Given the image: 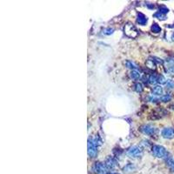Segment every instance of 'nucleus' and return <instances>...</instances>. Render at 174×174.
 Wrapping results in <instances>:
<instances>
[{"label": "nucleus", "mask_w": 174, "mask_h": 174, "mask_svg": "<svg viewBox=\"0 0 174 174\" xmlns=\"http://www.w3.org/2000/svg\"><path fill=\"white\" fill-rule=\"evenodd\" d=\"M152 154L157 158H169V153L166 151L165 147H163L162 145H158V144H155L152 147Z\"/></svg>", "instance_id": "obj_1"}, {"label": "nucleus", "mask_w": 174, "mask_h": 174, "mask_svg": "<svg viewBox=\"0 0 174 174\" xmlns=\"http://www.w3.org/2000/svg\"><path fill=\"white\" fill-rule=\"evenodd\" d=\"M88 155L91 158H94L98 155V144L94 139L88 140Z\"/></svg>", "instance_id": "obj_2"}, {"label": "nucleus", "mask_w": 174, "mask_h": 174, "mask_svg": "<svg viewBox=\"0 0 174 174\" xmlns=\"http://www.w3.org/2000/svg\"><path fill=\"white\" fill-rule=\"evenodd\" d=\"M92 172L95 174H107L108 169L103 163L96 162L92 166Z\"/></svg>", "instance_id": "obj_3"}, {"label": "nucleus", "mask_w": 174, "mask_h": 174, "mask_svg": "<svg viewBox=\"0 0 174 174\" xmlns=\"http://www.w3.org/2000/svg\"><path fill=\"white\" fill-rule=\"evenodd\" d=\"M142 149L139 147V146H137V145H134V146H131L128 149L127 151V155L130 158H139L142 155Z\"/></svg>", "instance_id": "obj_4"}, {"label": "nucleus", "mask_w": 174, "mask_h": 174, "mask_svg": "<svg viewBox=\"0 0 174 174\" xmlns=\"http://www.w3.org/2000/svg\"><path fill=\"white\" fill-rule=\"evenodd\" d=\"M125 33H126L128 37H131V38H134V37H136L137 34H138L137 29L135 28V26L130 25V24H128V25L125 27Z\"/></svg>", "instance_id": "obj_5"}, {"label": "nucleus", "mask_w": 174, "mask_h": 174, "mask_svg": "<svg viewBox=\"0 0 174 174\" xmlns=\"http://www.w3.org/2000/svg\"><path fill=\"white\" fill-rule=\"evenodd\" d=\"M161 134H162V137L165 138V139H172V138H174V129L171 128V127H166L165 129H163Z\"/></svg>", "instance_id": "obj_6"}, {"label": "nucleus", "mask_w": 174, "mask_h": 174, "mask_svg": "<svg viewBox=\"0 0 174 174\" xmlns=\"http://www.w3.org/2000/svg\"><path fill=\"white\" fill-rule=\"evenodd\" d=\"M140 130L143 132L144 134L152 135L154 134V132H155V128L151 125H144L143 126H141Z\"/></svg>", "instance_id": "obj_7"}, {"label": "nucleus", "mask_w": 174, "mask_h": 174, "mask_svg": "<svg viewBox=\"0 0 174 174\" xmlns=\"http://www.w3.org/2000/svg\"><path fill=\"white\" fill-rule=\"evenodd\" d=\"M104 165L108 170H113L115 169V167L117 166V162L112 157H108L104 162Z\"/></svg>", "instance_id": "obj_8"}, {"label": "nucleus", "mask_w": 174, "mask_h": 174, "mask_svg": "<svg viewBox=\"0 0 174 174\" xmlns=\"http://www.w3.org/2000/svg\"><path fill=\"white\" fill-rule=\"evenodd\" d=\"M148 21V18L146 16H144L142 13H139L137 17V22L140 25H145Z\"/></svg>", "instance_id": "obj_9"}, {"label": "nucleus", "mask_w": 174, "mask_h": 174, "mask_svg": "<svg viewBox=\"0 0 174 174\" xmlns=\"http://www.w3.org/2000/svg\"><path fill=\"white\" fill-rule=\"evenodd\" d=\"M152 92H153L154 95L156 96L162 95L163 94V88L160 85H157V86H155L152 89Z\"/></svg>", "instance_id": "obj_10"}, {"label": "nucleus", "mask_w": 174, "mask_h": 174, "mask_svg": "<svg viewBox=\"0 0 174 174\" xmlns=\"http://www.w3.org/2000/svg\"><path fill=\"white\" fill-rule=\"evenodd\" d=\"M130 78H132L133 80H138L140 78V72L138 71L137 70H133L130 71Z\"/></svg>", "instance_id": "obj_11"}, {"label": "nucleus", "mask_w": 174, "mask_h": 174, "mask_svg": "<svg viewBox=\"0 0 174 174\" xmlns=\"http://www.w3.org/2000/svg\"><path fill=\"white\" fill-rule=\"evenodd\" d=\"M158 76H157L156 74H152L148 78V82L151 85H155L158 83Z\"/></svg>", "instance_id": "obj_12"}, {"label": "nucleus", "mask_w": 174, "mask_h": 174, "mask_svg": "<svg viewBox=\"0 0 174 174\" xmlns=\"http://www.w3.org/2000/svg\"><path fill=\"white\" fill-rule=\"evenodd\" d=\"M126 67H127V68H129V69H130L131 71L138 69V66L135 65L133 62H131V61H129V60L126 61Z\"/></svg>", "instance_id": "obj_13"}, {"label": "nucleus", "mask_w": 174, "mask_h": 174, "mask_svg": "<svg viewBox=\"0 0 174 174\" xmlns=\"http://www.w3.org/2000/svg\"><path fill=\"white\" fill-rule=\"evenodd\" d=\"M152 31L154 33H159L161 31V27L158 24H153L152 25Z\"/></svg>", "instance_id": "obj_14"}, {"label": "nucleus", "mask_w": 174, "mask_h": 174, "mask_svg": "<svg viewBox=\"0 0 174 174\" xmlns=\"http://www.w3.org/2000/svg\"><path fill=\"white\" fill-rule=\"evenodd\" d=\"M166 164L168 165L170 168H172V170L174 171V158H166Z\"/></svg>", "instance_id": "obj_15"}, {"label": "nucleus", "mask_w": 174, "mask_h": 174, "mask_svg": "<svg viewBox=\"0 0 174 174\" xmlns=\"http://www.w3.org/2000/svg\"><path fill=\"white\" fill-rule=\"evenodd\" d=\"M143 85H142V84L141 83H137L136 85H135V87H134V90L137 92H139V93H140V92H142L143 91Z\"/></svg>", "instance_id": "obj_16"}, {"label": "nucleus", "mask_w": 174, "mask_h": 174, "mask_svg": "<svg viewBox=\"0 0 174 174\" xmlns=\"http://www.w3.org/2000/svg\"><path fill=\"white\" fill-rule=\"evenodd\" d=\"M134 169H135L134 165H132V164H129V165H127L126 167L124 168V172H132Z\"/></svg>", "instance_id": "obj_17"}, {"label": "nucleus", "mask_w": 174, "mask_h": 174, "mask_svg": "<svg viewBox=\"0 0 174 174\" xmlns=\"http://www.w3.org/2000/svg\"><path fill=\"white\" fill-rule=\"evenodd\" d=\"M154 17H157L158 19H160V20H165V15H164V14H162V13H160V12H156L155 14H154Z\"/></svg>", "instance_id": "obj_18"}, {"label": "nucleus", "mask_w": 174, "mask_h": 174, "mask_svg": "<svg viewBox=\"0 0 174 174\" xmlns=\"http://www.w3.org/2000/svg\"><path fill=\"white\" fill-rule=\"evenodd\" d=\"M158 83H159V84H161V85H163V84H166V83H167V80L165 79V78L164 77V76L159 75L158 78Z\"/></svg>", "instance_id": "obj_19"}, {"label": "nucleus", "mask_w": 174, "mask_h": 174, "mask_svg": "<svg viewBox=\"0 0 174 174\" xmlns=\"http://www.w3.org/2000/svg\"><path fill=\"white\" fill-rule=\"evenodd\" d=\"M158 12L162 13V14H164L165 15L166 13L169 12V9L167 8V7H165V6H161L159 10H158Z\"/></svg>", "instance_id": "obj_20"}, {"label": "nucleus", "mask_w": 174, "mask_h": 174, "mask_svg": "<svg viewBox=\"0 0 174 174\" xmlns=\"http://www.w3.org/2000/svg\"><path fill=\"white\" fill-rule=\"evenodd\" d=\"M113 31H114V29H112V28H106L104 30L103 33L105 35H111L112 34Z\"/></svg>", "instance_id": "obj_21"}, {"label": "nucleus", "mask_w": 174, "mask_h": 174, "mask_svg": "<svg viewBox=\"0 0 174 174\" xmlns=\"http://www.w3.org/2000/svg\"><path fill=\"white\" fill-rule=\"evenodd\" d=\"M161 101H163V102H167V101H169L171 99V96L169 94H165V95H162L161 97Z\"/></svg>", "instance_id": "obj_22"}, {"label": "nucleus", "mask_w": 174, "mask_h": 174, "mask_svg": "<svg viewBox=\"0 0 174 174\" xmlns=\"http://www.w3.org/2000/svg\"><path fill=\"white\" fill-rule=\"evenodd\" d=\"M166 85L168 88H173L174 87V82L172 81V80H167V83H166Z\"/></svg>", "instance_id": "obj_23"}, {"label": "nucleus", "mask_w": 174, "mask_h": 174, "mask_svg": "<svg viewBox=\"0 0 174 174\" xmlns=\"http://www.w3.org/2000/svg\"><path fill=\"white\" fill-rule=\"evenodd\" d=\"M167 71H169L170 73L174 74V65H169V66H168V68H167Z\"/></svg>", "instance_id": "obj_24"}, {"label": "nucleus", "mask_w": 174, "mask_h": 174, "mask_svg": "<svg viewBox=\"0 0 174 174\" xmlns=\"http://www.w3.org/2000/svg\"><path fill=\"white\" fill-rule=\"evenodd\" d=\"M149 99H150V101H151V102H157V101L158 100V98H157L156 97H153V96H151Z\"/></svg>", "instance_id": "obj_25"}, {"label": "nucleus", "mask_w": 174, "mask_h": 174, "mask_svg": "<svg viewBox=\"0 0 174 174\" xmlns=\"http://www.w3.org/2000/svg\"><path fill=\"white\" fill-rule=\"evenodd\" d=\"M172 40H173V41H174V33H173V34H172Z\"/></svg>", "instance_id": "obj_26"}, {"label": "nucleus", "mask_w": 174, "mask_h": 174, "mask_svg": "<svg viewBox=\"0 0 174 174\" xmlns=\"http://www.w3.org/2000/svg\"><path fill=\"white\" fill-rule=\"evenodd\" d=\"M109 174H117V173H109Z\"/></svg>", "instance_id": "obj_27"}]
</instances>
